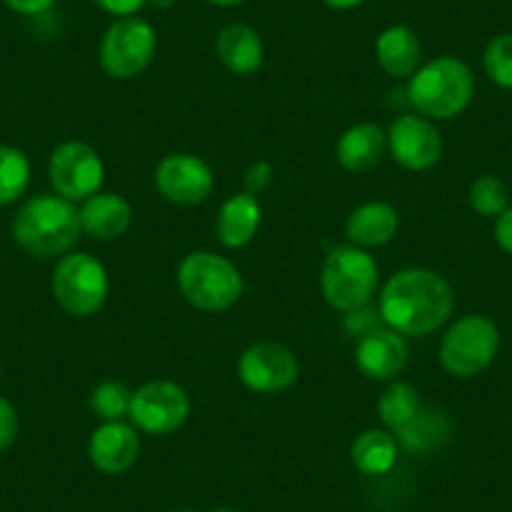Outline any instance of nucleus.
Segmentation results:
<instances>
[{
  "mask_svg": "<svg viewBox=\"0 0 512 512\" xmlns=\"http://www.w3.org/2000/svg\"><path fill=\"white\" fill-rule=\"evenodd\" d=\"M450 435V425L445 417L435 415L432 410H420L412 422L395 430V440L410 452H427L440 445Z\"/></svg>",
  "mask_w": 512,
  "mask_h": 512,
  "instance_id": "obj_24",
  "label": "nucleus"
},
{
  "mask_svg": "<svg viewBox=\"0 0 512 512\" xmlns=\"http://www.w3.org/2000/svg\"><path fill=\"white\" fill-rule=\"evenodd\" d=\"M384 151H387V134L377 123H357L347 128L337 141V161L354 174H367L379 166Z\"/></svg>",
  "mask_w": 512,
  "mask_h": 512,
  "instance_id": "obj_18",
  "label": "nucleus"
},
{
  "mask_svg": "<svg viewBox=\"0 0 512 512\" xmlns=\"http://www.w3.org/2000/svg\"><path fill=\"white\" fill-rule=\"evenodd\" d=\"M181 294L191 307L201 312H226L234 307L244 292L239 269L214 251H191L184 256L176 274Z\"/></svg>",
  "mask_w": 512,
  "mask_h": 512,
  "instance_id": "obj_4",
  "label": "nucleus"
},
{
  "mask_svg": "<svg viewBox=\"0 0 512 512\" xmlns=\"http://www.w3.org/2000/svg\"><path fill=\"white\" fill-rule=\"evenodd\" d=\"M31 184V164L16 146H0V206L21 199Z\"/></svg>",
  "mask_w": 512,
  "mask_h": 512,
  "instance_id": "obj_25",
  "label": "nucleus"
},
{
  "mask_svg": "<svg viewBox=\"0 0 512 512\" xmlns=\"http://www.w3.org/2000/svg\"><path fill=\"white\" fill-rule=\"evenodd\" d=\"M377 282L379 267L374 256L354 244L337 246L324 262L322 292L337 312L349 314L367 307L377 292Z\"/></svg>",
  "mask_w": 512,
  "mask_h": 512,
  "instance_id": "obj_5",
  "label": "nucleus"
},
{
  "mask_svg": "<svg viewBox=\"0 0 512 512\" xmlns=\"http://www.w3.org/2000/svg\"><path fill=\"white\" fill-rule=\"evenodd\" d=\"M420 410V392H417L410 382H392L390 387L379 395L377 402L379 420L387 427H392V430H400L407 422L415 420Z\"/></svg>",
  "mask_w": 512,
  "mask_h": 512,
  "instance_id": "obj_23",
  "label": "nucleus"
},
{
  "mask_svg": "<svg viewBox=\"0 0 512 512\" xmlns=\"http://www.w3.org/2000/svg\"><path fill=\"white\" fill-rule=\"evenodd\" d=\"M56 0H6V6L11 11L21 13V16H41L48 8L53 6Z\"/></svg>",
  "mask_w": 512,
  "mask_h": 512,
  "instance_id": "obj_33",
  "label": "nucleus"
},
{
  "mask_svg": "<svg viewBox=\"0 0 512 512\" xmlns=\"http://www.w3.org/2000/svg\"><path fill=\"white\" fill-rule=\"evenodd\" d=\"M18 437V412L6 397H0V452H6L8 447L16 442Z\"/></svg>",
  "mask_w": 512,
  "mask_h": 512,
  "instance_id": "obj_29",
  "label": "nucleus"
},
{
  "mask_svg": "<svg viewBox=\"0 0 512 512\" xmlns=\"http://www.w3.org/2000/svg\"><path fill=\"white\" fill-rule=\"evenodd\" d=\"M93 3L101 6L106 13H111V16L128 18V16H136V13H139L149 0H93Z\"/></svg>",
  "mask_w": 512,
  "mask_h": 512,
  "instance_id": "obj_30",
  "label": "nucleus"
},
{
  "mask_svg": "<svg viewBox=\"0 0 512 512\" xmlns=\"http://www.w3.org/2000/svg\"><path fill=\"white\" fill-rule=\"evenodd\" d=\"M241 382L259 395H277L299 379V359L284 344L259 342L244 349L236 364Z\"/></svg>",
  "mask_w": 512,
  "mask_h": 512,
  "instance_id": "obj_11",
  "label": "nucleus"
},
{
  "mask_svg": "<svg viewBox=\"0 0 512 512\" xmlns=\"http://www.w3.org/2000/svg\"><path fill=\"white\" fill-rule=\"evenodd\" d=\"M374 51H377L379 66L384 68V73H390L392 78H412L417 68H420V38L407 26H392L379 33Z\"/></svg>",
  "mask_w": 512,
  "mask_h": 512,
  "instance_id": "obj_21",
  "label": "nucleus"
},
{
  "mask_svg": "<svg viewBox=\"0 0 512 512\" xmlns=\"http://www.w3.org/2000/svg\"><path fill=\"white\" fill-rule=\"evenodd\" d=\"M407 96L425 118L450 121L470 106L475 96V76L460 58L440 56L417 68L407 86Z\"/></svg>",
  "mask_w": 512,
  "mask_h": 512,
  "instance_id": "obj_3",
  "label": "nucleus"
},
{
  "mask_svg": "<svg viewBox=\"0 0 512 512\" xmlns=\"http://www.w3.org/2000/svg\"><path fill=\"white\" fill-rule=\"evenodd\" d=\"M53 297L73 317H91L108 299V274L86 251L66 254L53 269Z\"/></svg>",
  "mask_w": 512,
  "mask_h": 512,
  "instance_id": "obj_7",
  "label": "nucleus"
},
{
  "mask_svg": "<svg viewBox=\"0 0 512 512\" xmlns=\"http://www.w3.org/2000/svg\"><path fill=\"white\" fill-rule=\"evenodd\" d=\"M392 159L407 171H427L440 161L442 136L425 116H400L387 131Z\"/></svg>",
  "mask_w": 512,
  "mask_h": 512,
  "instance_id": "obj_13",
  "label": "nucleus"
},
{
  "mask_svg": "<svg viewBox=\"0 0 512 512\" xmlns=\"http://www.w3.org/2000/svg\"><path fill=\"white\" fill-rule=\"evenodd\" d=\"M500 349V329L485 314L457 319L440 344V362L452 377H477L485 372Z\"/></svg>",
  "mask_w": 512,
  "mask_h": 512,
  "instance_id": "obj_6",
  "label": "nucleus"
},
{
  "mask_svg": "<svg viewBox=\"0 0 512 512\" xmlns=\"http://www.w3.org/2000/svg\"><path fill=\"white\" fill-rule=\"evenodd\" d=\"M485 71L492 83L512 91V33H500L485 48Z\"/></svg>",
  "mask_w": 512,
  "mask_h": 512,
  "instance_id": "obj_28",
  "label": "nucleus"
},
{
  "mask_svg": "<svg viewBox=\"0 0 512 512\" xmlns=\"http://www.w3.org/2000/svg\"><path fill=\"white\" fill-rule=\"evenodd\" d=\"M149 3H151V6H154V8H159V11H169V8L174 6L176 0H149Z\"/></svg>",
  "mask_w": 512,
  "mask_h": 512,
  "instance_id": "obj_35",
  "label": "nucleus"
},
{
  "mask_svg": "<svg viewBox=\"0 0 512 512\" xmlns=\"http://www.w3.org/2000/svg\"><path fill=\"white\" fill-rule=\"evenodd\" d=\"M209 3H214V6H221V8H234L239 6V3H244V0H209Z\"/></svg>",
  "mask_w": 512,
  "mask_h": 512,
  "instance_id": "obj_36",
  "label": "nucleus"
},
{
  "mask_svg": "<svg viewBox=\"0 0 512 512\" xmlns=\"http://www.w3.org/2000/svg\"><path fill=\"white\" fill-rule=\"evenodd\" d=\"M131 397H134V392L128 390L126 384L106 379L91 392V410L103 422H121L131 410Z\"/></svg>",
  "mask_w": 512,
  "mask_h": 512,
  "instance_id": "obj_26",
  "label": "nucleus"
},
{
  "mask_svg": "<svg viewBox=\"0 0 512 512\" xmlns=\"http://www.w3.org/2000/svg\"><path fill=\"white\" fill-rule=\"evenodd\" d=\"M179 512H194V510H179Z\"/></svg>",
  "mask_w": 512,
  "mask_h": 512,
  "instance_id": "obj_38",
  "label": "nucleus"
},
{
  "mask_svg": "<svg viewBox=\"0 0 512 512\" xmlns=\"http://www.w3.org/2000/svg\"><path fill=\"white\" fill-rule=\"evenodd\" d=\"M329 8H334V11H352V8L362 6L364 0H324Z\"/></svg>",
  "mask_w": 512,
  "mask_h": 512,
  "instance_id": "obj_34",
  "label": "nucleus"
},
{
  "mask_svg": "<svg viewBox=\"0 0 512 512\" xmlns=\"http://www.w3.org/2000/svg\"><path fill=\"white\" fill-rule=\"evenodd\" d=\"M103 161L83 141H66L51 154L48 176L58 196L68 201H86L88 196L98 194L103 184Z\"/></svg>",
  "mask_w": 512,
  "mask_h": 512,
  "instance_id": "obj_10",
  "label": "nucleus"
},
{
  "mask_svg": "<svg viewBox=\"0 0 512 512\" xmlns=\"http://www.w3.org/2000/svg\"><path fill=\"white\" fill-rule=\"evenodd\" d=\"M397 229H400V214L395 211V206L384 204V201H369V204L357 206L347 219V236L359 249L390 244Z\"/></svg>",
  "mask_w": 512,
  "mask_h": 512,
  "instance_id": "obj_19",
  "label": "nucleus"
},
{
  "mask_svg": "<svg viewBox=\"0 0 512 512\" xmlns=\"http://www.w3.org/2000/svg\"><path fill=\"white\" fill-rule=\"evenodd\" d=\"M349 455H352V465L362 475H387L397 462V440L384 430H364L362 435L354 437Z\"/></svg>",
  "mask_w": 512,
  "mask_h": 512,
  "instance_id": "obj_22",
  "label": "nucleus"
},
{
  "mask_svg": "<svg viewBox=\"0 0 512 512\" xmlns=\"http://www.w3.org/2000/svg\"><path fill=\"white\" fill-rule=\"evenodd\" d=\"M246 189H249V194H259V191L264 189V186L272 181V166L267 164V161H259V164L251 166L249 171H246Z\"/></svg>",
  "mask_w": 512,
  "mask_h": 512,
  "instance_id": "obj_32",
  "label": "nucleus"
},
{
  "mask_svg": "<svg viewBox=\"0 0 512 512\" xmlns=\"http://www.w3.org/2000/svg\"><path fill=\"white\" fill-rule=\"evenodd\" d=\"M156 56V31L149 21L136 16L111 23L101 41L98 61L106 76L131 81L151 66Z\"/></svg>",
  "mask_w": 512,
  "mask_h": 512,
  "instance_id": "obj_8",
  "label": "nucleus"
},
{
  "mask_svg": "<svg viewBox=\"0 0 512 512\" xmlns=\"http://www.w3.org/2000/svg\"><path fill=\"white\" fill-rule=\"evenodd\" d=\"M13 236L33 256L68 254L81 236V216L63 196H33L13 219Z\"/></svg>",
  "mask_w": 512,
  "mask_h": 512,
  "instance_id": "obj_2",
  "label": "nucleus"
},
{
  "mask_svg": "<svg viewBox=\"0 0 512 512\" xmlns=\"http://www.w3.org/2000/svg\"><path fill=\"white\" fill-rule=\"evenodd\" d=\"M407 359H410V347H407L405 337L390 327L364 334L354 349L357 367L369 379H379V382H387V379H395L397 374H402V369L407 367Z\"/></svg>",
  "mask_w": 512,
  "mask_h": 512,
  "instance_id": "obj_15",
  "label": "nucleus"
},
{
  "mask_svg": "<svg viewBox=\"0 0 512 512\" xmlns=\"http://www.w3.org/2000/svg\"><path fill=\"white\" fill-rule=\"evenodd\" d=\"M216 56L236 76H254L264 63L262 36L246 23H229L216 36Z\"/></svg>",
  "mask_w": 512,
  "mask_h": 512,
  "instance_id": "obj_17",
  "label": "nucleus"
},
{
  "mask_svg": "<svg viewBox=\"0 0 512 512\" xmlns=\"http://www.w3.org/2000/svg\"><path fill=\"white\" fill-rule=\"evenodd\" d=\"M81 216V231L101 241L121 239L134 221V209L118 194H93L83 201L78 209Z\"/></svg>",
  "mask_w": 512,
  "mask_h": 512,
  "instance_id": "obj_16",
  "label": "nucleus"
},
{
  "mask_svg": "<svg viewBox=\"0 0 512 512\" xmlns=\"http://www.w3.org/2000/svg\"><path fill=\"white\" fill-rule=\"evenodd\" d=\"M191 415V400L184 387L169 379H154L146 382L141 390L131 397V410L128 417L136 425V430L146 435H171Z\"/></svg>",
  "mask_w": 512,
  "mask_h": 512,
  "instance_id": "obj_9",
  "label": "nucleus"
},
{
  "mask_svg": "<svg viewBox=\"0 0 512 512\" xmlns=\"http://www.w3.org/2000/svg\"><path fill=\"white\" fill-rule=\"evenodd\" d=\"M455 294L450 282L432 269L412 267L384 284L379 317L402 337H425L450 319Z\"/></svg>",
  "mask_w": 512,
  "mask_h": 512,
  "instance_id": "obj_1",
  "label": "nucleus"
},
{
  "mask_svg": "<svg viewBox=\"0 0 512 512\" xmlns=\"http://www.w3.org/2000/svg\"><path fill=\"white\" fill-rule=\"evenodd\" d=\"M141 452L139 432L126 422H103L88 440V460L103 475H123L136 465Z\"/></svg>",
  "mask_w": 512,
  "mask_h": 512,
  "instance_id": "obj_14",
  "label": "nucleus"
},
{
  "mask_svg": "<svg viewBox=\"0 0 512 512\" xmlns=\"http://www.w3.org/2000/svg\"><path fill=\"white\" fill-rule=\"evenodd\" d=\"M259 226H262V206L254 194L244 191V194L229 196L224 201L219 219H216V234L224 246L241 249L254 239Z\"/></svg>",
  "mask_w": 512,
  "mask_h": 512,
  "instance_id": "obj_20",
  "label": "nucleus"
},
{
  "mask_svg": "<svg viewBox=\"0 0 512 512\" xmlns=\"http://www.w3.org/2000/svg\"><path fill=\"white\" fill-rule=\"evenodd\" d=\"M470 206L477 211L480 216H500L502 211L510 206V189L502 179L497 176H477L470 186Z\"/></svg>",
  "mask_w": 512,
  "mask_h": 512,
  "instance_id": "obj_27",
  "label": "nucleus"
},
{
  "mask_svg": "<svg viewBox=\"0 0 512 512\" xmlns=\"http://www.w3.org/2000/svg\"><path fill=\"white\" fill-rule=\"evenodd\" d=\"M156 189L171 204L196 206L214 191V171L199 156L171 154L156 169Z\"/></svg>",
  "mask_w": 512,
  "mask_h": 512,
  "instance_id": "obj_12",
  "label": "nucleus"
},
{
  "mask_svg": "<svg viewBox=\"0 0 512 512\" xmlns=\"http://www.w3.org/2000/svg\"><path fill=\"white\" fill-rule=\"evenodd\" d=\"M495 241L505 254L512 256V206L495 219Z\"/></svg>",
  "mask_w": 512,
  "mask_h": 512,
  "instance_id": "obj_31",
  "label": "nucleus"
},
{
  "mask_svg": "<svg viewBox=\"0 0 512 512\" xmlns=\"http://www.w3.org/2000/svg\"><path fill=\"white\" fill-rule=\"evenodd\" d=\"M211 512H234V510H231V507H216V510H211Z\"/></svg>",
  "mask_w": 512,
  "mask_h": 512,
  "instance_id": "obj_37",
  "label": "nucleus"
}]
</instances>
